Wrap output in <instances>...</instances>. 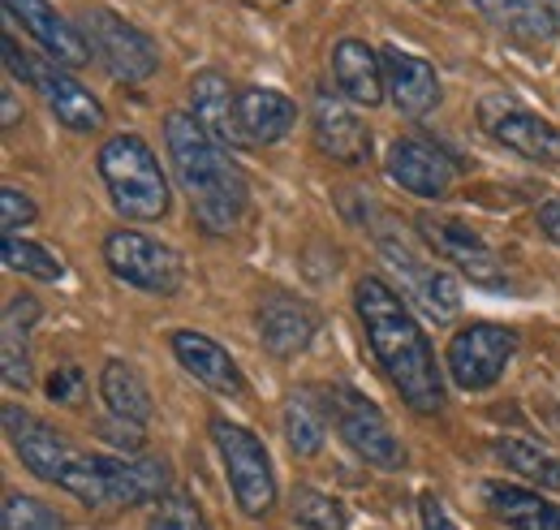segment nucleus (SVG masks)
<instances>
[{
	"label": "nucleus",
	"instance_id": "1",
	"mask_svg": "<svg viewBox=\"0 0 560 530\" xmlns=\"http://www.w3.org/2000/svg\"><path fill=\"white\" fill-rule=\"evenodd\" d=\"M4 427L9 440L18 449L22 465L78 496L91 509H130V505H147L155 496H164L168 487V465L164 458H104V453H86L61 431H52L48 423H39L35 414L4 405Z\"/></svg>",
	"mask_w": 560,
	"mask_h": 530
},
{
	"label": "nucleus",
	"instance_id": "2",
	"mask_svg": "<svg viewBox=\"0 0 560 530\" xmlns=\"http://www.w3.org/2000/svg\"><path fill=\"white\" fill-rule=\"evenodd\" d=\"M353 311L362 320L366 345H371L380 371L401 393V401L415 414H440L444 410V376H440L435 349H431L422 324L410 315L406 298L388 280L362 276L353 289Z\"/></svg>",
	"mask_w": 560,
	"mask_h": 530
},
{
	"label": "nucleus",
	"instance_id": "3",
	"mask_svg": "<svg viewBox=\"0 0 560 530\" xmlns=\"http://www.w3.org/2000/svg\"><path fill=\"white\" fill-rule=\"evenodd\" d=\"M164 142H168V160H173L177 186L190 195L195 220L208 233H229L237 224L242 207H246V177H242V169L195 122V113H168Z\"/></svg>",
	"mask_w": 560,
	"mask_h": 530
},
{
	"label": "nucleus",
	"instance_id": "4",
	"mask_svg": "<svg viewBox=\"0 0 560 530\" xmlns=\"http://www.w3.org/2000/svg\"><path fill=\"white\" fill-rule=\"evenodd\" d=\"M95 169L108 186L113 207L126 220H160L168 216V182L160 173L155 151L142 142L139 134H117L100 147Z\"/></svg>",
	"mask_w": 560,
	"mask_h": 530
},
{
	"label": "nucleus",
	"instance_id": "5",
	"mask_svg": "<svg viewBox=\"0 0 560 530\" xmlns=\"http://www.w3.org/2000/svg\"><path fill=\"white\" fill-rule=\"evenodd\" d=\"M211 445L224 462V479L233 487V500L246 518H264L277 505V474H272V458L264 449V440L229 418H211Z\"/></svg>",
	"mask_w": 560,
	"mask_h": 530
},
{
	"label": "nucleus",
	"instance_id": "6",
	"mask_svg": "<svg viewBox=\"0 0 560 530\" xmlns=\"http://www.w3.org/2000/svg\"><path fill=\"white\" fill-rule=\"evenodd\" d=\"M324 410L337 423L341 440L366 465H375V470H401L406 465V445L397 440V431L388 427V418L375 401H366L346 384H332V389H324Z\"/></svg>",
	"mask_w": 560,
	"mask_h": 530
},
{
	"label": "nucleus",
	"instance_id": "7",
	"mask_svg": "<svg viewBox=\"0 0 560 530\" xmlns=\"http://www.w3.org/2000/svg\"><path fill=\"white\" fill-rule=\"evenodd\" d=\"M104 264L117 280L135 285L142 293H155V298H173L186 280L182 255L139 229H113L104 238Z\"/></svg>",
	"mask_w": 560,
	"mask_h": 530
},
{
	"label": "nucleus",
	"instance_id": "8",
	"mask_svg": "<svg viewBox=\"0 0 560 530\" xmlns=\"http://www.w3.org/2000/svg\"><path fill=\"white\" fill-rule=\"evenodd\" d=\"M380 255H384V264L393 267L401 293L419 307L422 315H431L435 324L457 320V311H462V285H457L453 272H444L435 260L419 255V251H415L410 242H401L397 233H380Z\"/></svg>",
	"mask_w": 560,
	"mask_h": 530
},
{
	"label": "nucleus",
	"instance_id": "9",
	"mask_svg": "<svg viewBox=\"0 0 560 530\" xmlns=\"http://www.w3.org/2000/svg\"><path fill=\"white\" fill-rule=\"evenodd\" d=\"M82 39H86L91 57L117 82H147L160 69V53H155L151 35L139 31L135 22H126L121 13H113V9L82 13Z\"/></svg>",
	"mask_w": 560,
	"mask_h": 530
},
{
	"label": "nucleus",
	"instance_id": "10",
	"mask_svg": "<svg viewBox=\"0 0 560 530\" xmlns=\"http://www.w3.org/2000/svg\"><path fill=\"white\" fill-rule=\"evenodd\" d=\"M517 349V332L500 329V324H466L462 332H453L448 349H444V362H448V376L457 389L466 393H483L491 389L509 358Z\"/></svg>",
	"mask_w": 560,
	"mask_h": 530
},
{
	"label": "nucleus",
	"instance_id": "11",
	"mask_svg": "<svg viewBox=\"0 0 560 530\" xmlns=\"http://www.w3.org/2000/svg\"><path fill=\"white\" fill-rule=\"evenodd\" d=\"M419 238L448 264L457 267L462 276H470V285L483 289H509V272L500 267V260L491 255V246L457 216H435L422 211L419 216Z\"/></svg>",
	"mask_w": 560,
	"mask_h": 530
},
{
	"label": "nucleus",
	"instance_id": "12",
	"mask_svg": "<svg viewBox=\"0 0 560 530\" xmlns=\"http://www.w3.org/2000/svg\"><path fill=\"white\" fill-rule=\"evenodd\" d=\"M479 126L504 142L509 151L535 160V164H560V130L552 122H544L539 113L513 104V100H500V95H488L479 104Z\"/></svg>",
	"mask_w": 560,
	"mask_h": 530
},
{
	"label": "nucleus",
	"instance_id": "13",
	"mask_svg": "<svg viewBox=\"0 0 560 530\" xmlns=\"http://www.w3.org/2000/svg\"><path fill=\"white\" fill-rule=\"evenodd\" d=\"M242 91H233V82L220 69H199L190 78V104H195V122L224 147V151H246L255 147L250 134L242 126Z\"/></svg>",
	"mask_w": 560,
	"mask_h": 530
},
{
	"label": "nucleus",
	"instance_id": "14",
	"mask_svg": "<svg viewBox=\"0 0 560 530\" xmlns=\"http://www.w3.org/2000/svg\"><path fill=\"white\" fill-rule=\"evenodd\" d=\"M4 13L52 57V66L78 69L91 61V48H86L82 31L73 26L66 13H57L48 0H4Z\"/></svg>",
	"mask_w": 560,
	"mask_h": 530
},
{
	"label": "nucleus",
	"instance_id": "15",
	"mask_svg": "<svg viewBox=\"0 0 560 530\" xmlns=\"http://www.w3.org/2000/svg\"><path fill=\"white\" fill-rule=\"evenodd\" d=\"M388 177L419 199H444L457 182V164L440 147H427L419 138H397L388 147Z\"/></svg>",
	"mask_w": 560,
	"mask_h": 530
},
{
	"label": "nucleus",
	"instance_id": "16",
	"mask_svg": "<svg viewBox=\"0 0 560 530\" xmlns=\"http://www.w3.org/2000/svg\"><path fill=\"white\" fill-rule=\"evenodd\" d=\"M168 345H173V358L182 362V371H190L199 384H208L211 393L246 398V376H242V367L233 362V354L224 345H215L211 336L190 329H177L168 336Z\"/></svg>",
	"mask_w": 560,
	"mask_h": 530
},
{
	"label": "nucleus",
	"instance_id": "17",
	"mask_svg": "<svg viewBox=\"0 0 560 530\" xmlns=\"http://www.w3.org/2000/svg\"><path fill=\"white\" fill-rule=\"evenodd\" d=\"M311 134H315V147L341 164H366L371 160V130L366 122L353 113L350 104L332 100L328 91L315 95V108H311Z\"/></svg>",
	"mask_w": 560,
	"mask_h": 530
},
{
	"label": "nucleus",
	"instance_id": "18",
	"mask_svg": "<svg viewBox=\"0 0 560 530\" xmlns=\"http://www.w3.org/2000/svg\"><path fill=\"white\" fill-rule=\"evenodd\" d=\"M319 332V311L293 293H268L259 307V341L272 358H298Z\"/></svg>",
	"mask_w": 560,
	"mask_h": 530
},
{
	"label": "nucleus",
	"instance_id": "19",
	"mask_svg": "<svg viewBox=\"0 0 560 530\" xmlns=\"http://www.w3.org/2000/svg\"><path fill=\"white\" fill-rule=\"evenodd\" d=\"M384 82H388V100L406 117H427L444 95L435 66H427L406 48H384Z\"/></svg>",
	"mask_w": 560,
	"mask_h": 530
},
{
	"label": "nucleus",
	"instance_id": "20",
	"mask_svg": "<svg viewBox=\"0 0 560 530\" xmlns=\"http://www.w3.org/2000/svg\"><path fill=\"white\" fill-rule=\"evenodd\" d=\"M35 87L44 95V104L52 108V117L73 134H91L104 126V104L78 82L70 78L61 66H35Z\"/></svg>",
	"mask_w": 560,
	"mask_h": 530
},
{
	"label": "nucleus",
	"instance_id": "21",
	"mask_svg": "<svg viewBox=\"0 0 560 530\" xmlns=\"http://www.w3.org/2000/svg\"><path fill=\"white\" fill-rule=\"evenodd\" d=\"M332 78H337V91L358 104V108H375L384 95H388V82H384V53H375L371 44L362 39H341L332 48Z\"/></svg>",
	"mask_w": 560,
	"mask_h": 530
},
{
	"label": "nucleus",
	"instance_id": "22",
	"mask_svg": "<svg viewBox=\"0 0 560 530\" xmlns=\"http://www.w3.org/2000/svg\"><path fill=\"white\" fill-rule=\"evenodd\" d=\"M483 500L509 530H560V505H552L548 496H539L530 487L488 479L483 483Z\"/></svg>",
	"mask_w": 560,
	"mask_h": 530
},
{
	"label": "nucleus",
	"instance_id": "23",
	"mask_svg": "<svg viewBox=\"0 0 560 530\" xmlns=\"http://www.w3.org/2000/svg\"><path fill=\"white\" fill-rule=\"evenodd\" d=\"M475 9L488 18L491 26H500L504 35H513L517 44H548L557 35V18L544 0H475Z\"/></svg>",
	"mask_w": 560,
	"mask_h": 530
},
{
	"label": "nucleus",
	"instance_id": "24",
	"mask_svg": "<svg viewBox=\"0 0 560 530\" xmlns=\"http://www.w3.org/2000/svg\"><path fill=\"white\" fill-rule=\"evenodd\" d=\"M237 100H242V126L250 134V142H277L298 122L293 100L272 91V87H242Z\"/></svg>",
	"mask_w": 560,
	"mask_h": 530
},
{
	"label": "nucleus",
	"instance_id": "25",
	"mask_svg": "<svg viewBox=\"0 0 560 530\" xmlns=\"http://www.w3.org/2000/svg\"><path fill=\"white\" fill-rule=\"evenodd\" d=\"M100 393L104 405L113 410V418H126V423H147L151 418V393H147V380L139 376V367H130L126 358H108L104 371H100Z\"/></svg>",
	"mask_w": 560,
	"mask_h": 530
},
{
	"label": "nucleus",
	"instance_id": "26",
	"mask_svg": "<svg viewBox=\"0 0 560 530\" xmlns=\"http://www.w3.org/2000/svg\"><path fill=\"white\" fill-rule=\"evenodd\" d=\"M39 320V302L35 298H13L4 307V384L9 389H26L31 384V349L26 336Z\"/></svg>",
	"mask_w": 560,
	"mask_h": 530
},
{
	"label": "nucleus",
	"instance_id": "27",
	"mask_svg": "<svg viewBox=\"0 0 560 530\" xmlns=\"http://www.w3.org/2000/svg\"><path fill=\"white\" fill-rule=\"evenodd\" d=\"M491 453L504 462V470H513L517 479L539 483V487H548V492H560V462L552 453H544V449H535V445H526V440H495Z\"/></svg>",
	"mask_w": 560,
	"mask_h": 530
},
{
	"label": "nucleus",
	"instance_id": "28",
	"mask_svg": "<svg viewBox=\"0 0 560 530\" xmlns=\"http://www.w3.org/2000/svg\"><path fill=\"white\" fill-rule=\"evenodd\" d=\"M284 440L298 458H315L324 449V414L306 393H293L284 401Z\"/></svg>",
	"mask_w": 560,
	"mask_h": 530
},
{
	"label": "nucleus",
	"instance_id": "29",
	"mask_svg": "<svg viewBox=\"0 0 560 530\" xmlns=\"http://www.w3.org/2000/svg\"><path fill=\"white\" fill-rule=\"evenodd\" d=\"M4 267H13V272H22V276H31V280H61L66 276V264L48 251V246H39V242H26L22 233H13V238H4Z\"/></svg>",
	"mask_w": 560,
	"mask_h": 530
},
{
	"label": "nucleus",
	"instance_id": "30",
	"mask_svg": "<svg viewBox=\"0 0 560 530\" xmlns=\"http://www.w3.org/2000/svg\"><path fill=\"white\" fill-rule=\"evenodd\" d=\"M293 522L302 530H346L350 514L337 496H324L319 487H298L293 492Z\"/></svg>",
	"mask_w": 560,
	"mask_h": 530
},
{
	"label": "nucleus",
	"instance_id": "31",
	"mask_svg": "<svg viewBox=\"0 0 560 530\" xmlns=\"http://www.w3.org/2000/svg\"><path fill=\"white\" fill-rule=\"evenodd\" d=\"M0 522H4V530H66V518L57 509H48L44 500L22 496V492H9L4 496Z\"/></svg>",
	"mask_w": 560,
	"mask_h": 530
},
{
	"label": "nucleus",
	"instance_id": "32",
	"mask_svg": "<svg viewBox=\"0 0 560 530\" xmlns=\"http://www.w3.org/2000/svg\"><path fill=\"white\" fill-rule=\"evenodd\" d=\"M147 530H208V518H203V509H199L195 496L168 492V496H160V505L151 509Z\"/></svg>",
	"mask_w": 560,
	"mask_h": 530
},
{
	"label": "nucleus",
	"instance_id": "33",
	"mask_svg": "<svg viewBox=\"0 0 560 530\" xmlns=\"http://www.w3.org/2000/svg\"><path fill=\"white\" fill-rule=\"evenodd\" d=\"M35 203L26 199L18 186H0V220H4V238H13L18 229H26V224H35Z\"/></svg>",
	"mask_w": 560,
	"mask_h": 530
},
{
	"label": "nucleus",
	"instance_id": "34",
	"mask_svg": "<svg viewBox=\"0 0 560 530\" xmlns=\"http://www.w3.org/2000/svg\"><path fill=\"white\" fill-rule=\"evenodd\" d=\"M100 436H104L108 445H117L121 453H139L142 449V427L139 423H126V418H108V423H100Z\"/></svg>",
	"mask_w": 560,
	"mask_h": 530
},
{
	"label": "nucleus",
	"instance_id": "35",
	"mask_svg": "<svg viewBox=\"0 0 560 530\" xmlns=\"http://www.w3.org/2000/svg\"><path fill=\"white\" fill-rule=\"evenodd\" d=\"M82 393V371L78 367H57L52 376H48V398L61 401V405H73Z\"/></svg>",
	"mask_w": 560,
	"mask_h": 530
},
{
	"label": "nucleus",
	"instance_id": "36",
	"mask_svg": "<svg viewBox=\"0 0 560 530\" xmlns=\"http://www.w3.org/2000/svg\"><path fill=\"white\" fill-rule=\"evenodd\" d=\"M419 518H422V530H462L448 518V509H444V500L435 492H422L419 496Z\"/></svg>",
	"mask_w": 560,
	"mask_h": 530
},
{
	"label": "nucleus",
	"instance_id": "37",
	"mask_svg": "<svg viewBox=\"0 0 560 530\" xmlns=\"http://www.w3.org/2000/svg\"><path fill=\"white\" fill-rule=\"evenodd\" d=\"M0 48H4V69H9L13 78H22V82H35V66H31V61L18 53L13 35H4V44H0Z\"/></svg>",
	"mask_w": 560,
	"mask_h": 530
},
{
	"label": "nucleus",
	"instance_id": "38",
	"mask_svg": "<svg viewBox=\"0 0 560 530\" xmlns=\"http://www.w3.org/2000/svg\"><path fill=\"white\" fill-rule=\"evenodd\" d=\"M535 220H539V229L552 238L560 246V199H548V203H539V211H535Z\"/></svg>",
	"mask_w": 560,
	"mask_h": 530
},
{
	"label": "nucleus",
	"instance_id": "39",
	"mask_svg": "<svg viewBox=\"0 0 560 530\" xmlns=\"http://www.w3.org/2000/svg\"><path fill=\"white\" fill-rule=\"evenodd\" d=\"M18 122V104H13V91L4 87V126H13Z\"/></svg>",
	"mask_w": 560,
	"mask_h": 530
},
{
	"label": "nucleus",
	"instance_id": "40",
	"mask_svg": "<svg viewBox=\"0 0 560 530\" xmlns=\"http://www.w3.org/2000/svg\"><path fill=\"white\" fill-rule=\"evenodd\" d=\"M544 4L552 9V18H557V22H560V0H544Z\"/></svg>",
	"mask_w": 560,
	"mask_h": 530
}]
</instances>
